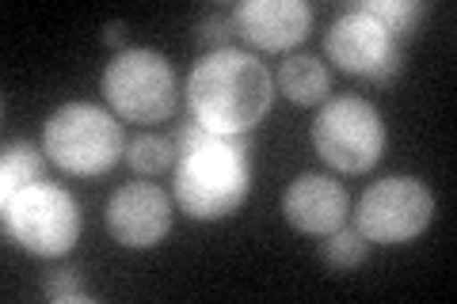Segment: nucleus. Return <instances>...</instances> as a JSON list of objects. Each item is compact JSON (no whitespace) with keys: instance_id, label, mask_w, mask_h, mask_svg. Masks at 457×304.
<instances>
[{"instance_id":"f257e3e1","label":"nucleus","mask_w":457,"mask_h":304,"mask_svg":"<svg viewBox=\"0 0 457 304\" xmlns=\"http://www.w3.org/2000/svg\"><path fill=\"white\" fill-rule=\"evenodd\" d=\"M275 103V80L263 62L245 50H213L191 69L187 77V107L198 126L210 134L237 137L263 122Z\"/></svg>"},{"instance_id":"f03ea898","label":"nucleus","mask_w":457,"mask_h":304,"mask_svg":"<svg viewBox=\"0 0 457 304\" xmlns=\"http://www.w3.org/2000/svg\"><path fill=\"white\" fill-rule=\"evenodd\" d=\"M252 168H248V134L218 137L176 160V206L191 221H221L233 217L248 198Z\"/></svg>"},{"instance_id":"7ed1b4c3","label":"nucleus","mask_w":457,"mask_h":304,"mask_svg":"<svg viewBox=\"0 0 457 304\" xmlns=\"http://www.w3.org/2000/svg\"><path fill=\"white\" fill-rule=\"evenodd\" d=\"M42 152L69 176H104L126 152L119 114L96 103H65L42 126Z\"/></svg>"},{"instance_id":"20e7f679","label":"nucleus","mask_w":457,"mask_h":304,"mask_svg":"<svg viewBox=\"0 0 457 304\" xmlns=\"http://www.w3.org/2000/svg\"><path fill=\"white\" fill-rule=\"evenodd\" d=\"M312 149L328 168L343 176H362L385 156V122L381 111L359 95H339L320 103L312 122Z\"/></svg>"},{"instance_id":"39448f33","label":"nucleus","mask_w":457,"mask_h":304,"mask_svg":"<svg viewBox=\"0 0 457 304\" xmlns=\"http://www.w3.org/2000/svg\"><path fill=\"white\" fill-rule=\"evenodd\" d=\"M8 236L38 259H62L77 248L84 217L77 198L54 183H35L0 206Z\"/></svg>"},{"instance_id":"423d86ee","label":"nucleus","mask_w":457,"mask_h":304,"mask_svg":"<svg viewBox=\"0 0 457 304\" xmlns=\"http://www.w3.org/2000/svg\"><path fill=\"white\" fill-rule=\"evenodd\" d=\"M104 95L107 107L126 122H164L176 111V72L168 57L156 50H122L104 69Z\"/></svg>"},{"instance_id":"0eeeda50","label":"nucleus","mask_w":457,"mask_h":304,"mask_svg":"<svg viewBox=\"0 0 457 304\" xmlns=\"http://www.w3.org/2000/svg\"><path fill=\"white\" fill-rule=\"evenodd\" d=\"M435 217V194L416 176H389L374 183L354 206V228L370 243H411Z\"/></svg>"},{"instance_id":"6e6552de","label":"nucleus","mask_w":457,"mask_h":304,"mask_svg":"<svg viewBox=\"0 0 457 304\" xmlns=\"http://www.w3.org/2000/svg\"><path fill=\"white\" fill-rule=\"evenodd\" d=\"M324 53L332 65H339L343 72H354V77L370 84H389L400 72V65H404L400 42L374 16H366L359 8L343 12L332 23V31L324 35Z\"/></svg>"},{"instance_id":"1a4fd4ad","label":"nucleus","mask_w":457,"mask_h":304,"mask_svg":"<svg viewBox=\"0 0 457 304\" xmlns=\"http://www.w3.org/2000/svg\"><path fill=\"white\" fill-rule=\"evenodd\" d=\"M107 233L130 251H149L171 233V201L156 183H126L107 201Z\"/></svg>"},{"instance_id":"9d476101","label":"nucleus","mask_w":457,"mask_h":304,"mask_svg":"<svg viewBox=\"0 0 457 304\" xmlns=\"http://www.w3.org/2000/svg\"><path fill=\"white\" fill-rule=\"evenodd\" d=\"M228 16H233V31L248 46L267 53L302 46L312 31V8L305 0H245Z\"/></svg>"},{"instance_id":"9b49d317","label":"nucleus","mask_w":457,"mask_h":304,"mask_svg":"<svg viewBox=\"0 0 457 304\" xmlns=\"http://www.w3.org/2000/svg\"><path fill=\"white\" fill-rule=\"evenodd\" d=\"M347 213L351 201L343 183H336L332 176H320V171L297 176L282 194V217L305 236H332L336 228L347 225Z\"/></svg>"},{"instance_id":"f8f14e48","label":"nucleus","mask_w":457,"mask_h":304,"mask_svg":"<svg viewBox=\"0 0 457 304\" xmlns=\"http://www.w3.org/2000/svg\"><path fill=\"white\" fill-rule=\"evenodd\" d=\"M278 92L297 107H320L328 103V92H332V77H328L320 57L294 53L278 65Z\"/></svg>"},{"instance_id":"ddd939ff","label":"nucleus","mask_w":457,"mask_h":304,"mask_svg":"<svg viewBox=\"0 0 457 304\" xmlns=\"http://www.w3.org/2000/svg\"><path fill=\"white\" fill-rule=\"evenodd\" d=\"M42 152L31 141H12L4 144V160H0V206L12 201L27 186L42 183Z\"/></svg>"},{"instance_id":"4468645a","label":"nucleus","mask_w":457,"mask_h":304,"mask_svg":"<svg viewBox=\"0 0 457 304\" xmlns=\"http://www.w3.org/2000/svg\"><path fill=\"white\" fill-rule=\"evenodd\" d=\"M354 8L366 12V16H374L396 42L416 35L420 31V20L431 12L427 0H362V4H354Z\"/></svg>"},{"instance_id":"2eb2a0df","label":"nucleus","mask_w":457,"mask_h":304,"mask_svg":"<svg viewBox=\"0 0 457 304\" xmlns=\"http://www.w3.org/2000/svg\"><path fill=\"white\" fill-rule=\"evenodd\" d=\"M126 160H130V168L141 171V176H164L168 168H176L179 152H176V144H171L168 137L141 134L137 141L126 144Z\"/></svg>"},{"instance_id":"dca6fc26","label":"nucleus","mask_w":457,"mask_h":304,"mask_svg":"<svg viewBox=\"0 0 457 304\" xmlns=\"http://www.w3.org/2000/svg\"><path fill=\"white\" fill-rule=\"evenodd\" d=\"M366 251H370V240L359 233V228H336L332 236H328V243H324V263L332 267V270H354L366 259Z\"/></svg>"},{"instance_id":"f3484780","label":"nucleus","mask_w":457,"mask_h":304,"mask_svg":"<svg viewBox=\"0 0 457 304\" xmlns=\"http://www.w3.org/2000/svg\"><path fill=\"white\" fill-rule=\"evenodd\" d=\"M42 293L50 300H77V304H92V293L80 285V274L77 270H50L42 278Z\"/></svg>"},{"instance_id":"a211bd4d","label":"nucleus","mask_w":457,"mask_h":304,"mask_svg":"<svg viewBox=\"0 0 457 304\" xmlns=\"http://www.w3.org/2000/svg\"><path fill=\"white\" fill-rule=\"evenodd\" d=\"M198 42L203 46H210V53L213 50H228V38H233L237 31H233V16L228 12H213V16H206L203 23H198Z\"/></svg>"},{"instance_id":"6ab92c4d","label":"nucleus","mask_w":457,"mask_h":304,"mask_svg":"<svg viewBox=\"0 0 457 304\" xmlns=\"http://www.w3.org/2000/svg\"><path fill=\"white\" fill-rule=\"evenodd\" d=\"M122 42H126V23H119V20L107 23V27H104V46H114V50L122 53V50H126Z\"/></svg>"}]
</instances>
